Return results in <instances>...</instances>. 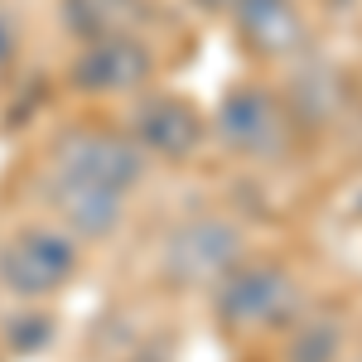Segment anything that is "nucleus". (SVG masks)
Wrapping results in <instances>:
<instances>
[{
  "instance_id": "obj_1",
  "label": "nucleus",
  "mask_w": 362,
  "mask_h": 362,
  "mask_svg": "<svg viewBox=\"0 0 362 362\" xmlns=\"http://www.w3.org/2000/svg\"><path fill=\"white\" fill-rule=\"evenodd\" d=\"M247 261V232L223 213H198L160 237V276L179 290H213Z\"/></svg>"
},
{
  "instance_id": "obj_2",
  "label": "nucleus",
  "mask_w": 362,
  "mask_h": 362,
  "mask_svg": "<svg viewBox=\"0 0 362 362\" xmlns=\"http://www.w3.org/2000/svg\"><path fill=\"white\" fill-rule=\"evenodd\" d=\"M300 305L295 276L276 261H242L232 276L213 285V314L232 334H261V329H285Z\"/></svg>"
},
{
  "instance_id": "obj_3",
  "label": "nucleus",
  "mask_w": 362,
  "mask_h": 362,
  "mask_svg": "<svg viewBox=\"0 0 362 362\" xmlns=\"http://www.w3.org/2000/svg\"><path fill=\"white\" fill-rule=\"evenodd\" d=\"M73 276H78V237H68L63 227H20L0 247V290L25 305L58 295Z\"/></svg>"
},
{
  "instance_id": "obj_4",
  "label": "nucleus",
  "mask_w": 362,
  "mask_h": 362,
  "mask_svg": "<svg viewBox=\"0 0 362 362\" xmlns=\"http://www.w3.org/2000/svg\"><path fill=\"white\" fill-rule=\"evenodd\" d=\"M49 169H54V174H68V179H87V184L131 194L140 179H145V155H140L136 140L121 136V131L73 126V131L49 150Z\"/></svg>"
},
{
  "instance_id": "obj_5",
  "label": "nucleus",
  "mask_w": 362,
  "mask_h": 362,
  "mask_svg": "<svg viewBox=\"0 0 362 362\" xmlns=\"http://www.w3.org/2000/svg\"><path fill=\"white\" fill-rule=\"evenodd\" d=\"M213 136L223 140L232 155H247V160H271L285 150L290 140V116H285V102L271 97L266 87H232L223 97V107L213 116Z\"/></svg>"
},
{
  "instance_id": "obj_6",
  "label": "nucleus",
  "mask_w": 362,
  "mask_h": 362,
  "mask_svg": "<svg viewBox=\"0 0 362 362\" xmlns=\"http://www.w3.org/2000/svg\"><path fill=\"white\" fill-rule=\"evenodd\" d=\"M126 136L136 140L140 150H150V155L189 160L208 140V121L179 92H140L136 107H131V121H126Z\"/></svg>"
},
{
  "instance_id": "obj_7",
  "label": "nucleus",
  "mask_w": 362,
  "mask_h": 362,
  "mask_svg": "<svg viewBox=\"0 0 362 362\" xmlns=\"http://www.w3.org/2000/svg\"><path fill=\"white\" fill-rule=\"evenodd\" d=\"M68 78L87 97H140L155 78V54L145 39H102L83 44Z\"/></svg>"
},
{
  "instance_id": "obj_8",
  "label": "nucleus",
  "mask_w": 362,
  "mask_h": 362,
  "mask_svg": "<svg viewBox=\"0 0 362 362\" xmlns=\"http://www.w3.org/2000/svg\"><path fill=\"white\" fill-rule=\"evenodd\" d=\"M44 203L54 208L58 227L78 242H107L116 227L126 223V194L121 189H102L87 179H68V174H44Z\"/></svg>"
},
{
  "instance_id": "obj_9",
  "label": "nucleus",
  "mask_w": 362,
  "mask_h": 362,
  "mask_svg": "<svg viewBox=\"0 0 362 362\" xmlns=\"http://www.w3.org/2000/svg\"><path fill=\"white\" fill-rule=\"evenodd\" d=\"M237 34L251 54L261 58H300L305 54L309 25L295 0H232Z\"/></svg>"
},
{
  "instance_id": "obj_10",
  "label": "nucleus",
  "mask_w": 362,
  "mask_h": 362,
  "mask_svg": "<svg viewBox=\"0 0 362 362\" xmlns=\"http://www.w3.org/2000/svg\"><path fill=\"white\" fill-rule=\"evenodd\" d=\"M155 20L150 0H63V29L78 44H102V39H140Z\"/></svg>"
},
{
  "instance_id": "obj_11",
  "label": "nucleus",
  "mask_w": 362,
  "mask_h": 362,
  "mask_svg": "<svg viewBox=\"0 0 362 362\" xmlns=\"http://www.w3.org/2000/svg\"><path fill=\"white\" fill-rule=\"evenodd\" d=\"M285 362H343V324L338 319H300V324H290Z\"/></svg>"
},
{
  "instance_id": "obj_12",
  "label": "nucleus",
  "mask_w": 362,
  "mask_h": 362,
  "mask_svg": "<svg viewBox=\"0 0 362 362\" xmlns=\"http://www.w3.org/2000/svg\"><path fill=\"white\" fill-rule=\"evenodd\" d=\"M58 324L54 314H44V309H29V314H20V319H10V329H5V343L15 348V353H44L49 343H54Z\"/></svg>"
},
{
  "instance_id": "obj_13",
  "label": "nucleus",
  "mask_w": 362,
  "mask_h": 362,
  "mask_svg": "<svg viewBox=\"0 0 362 362\" xmlns=\"http://www.w3.org/2000/svg\"><path fill=\"white\" fill-rule=\"evenodd\" d=\"M15 54H20V29H15V20H10V10L0 5V78L15 68Z\"/></svg>"
},
{
  "instance_id": "obj_14",
  "label": "nucleus",
  "mask_w": 362,
  "mask_h": 362,
  "mask_svg": "<svg viewBox=\"0 0 362 362\" xmlns=\"http://www.w3.org/2000/svg\"><path fill=\"white\" fill-rule=\"evenodd\" d=\"M194 5H203V10H232V0H194Z\"/></svg>"
},
{
  "instance_id": "obj_15",
  "label": "nucleus",
  "mask_w": 362,
  "mask_h": 362,
  "mask_svg": "<svg viewBox=\"0 0 362 362\" xmlns=\"http://www.w3.org/2000/svg\"><path fill=\"white\" fill-rule=\"evenodd\" d=\"M348 362H362V358H348Z\"/></svg>"
}]
</instances>
